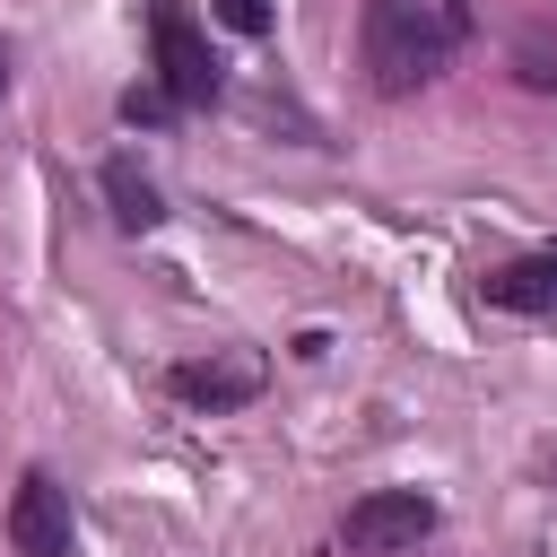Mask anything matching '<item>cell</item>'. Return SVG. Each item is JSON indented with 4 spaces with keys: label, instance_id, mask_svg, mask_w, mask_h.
<instances>
[{
    "label": "cell",
    "instance_id": "1",
    "mask_svg": "<svg viewBox=\"0 0 557 557\" xmlns=\"http://www.w3.org/2000/svg\"><path fill=\"white\" fill-rule=\"evenodd\" d=\"M366 78L383 96L435 87L470 44V0H366Z\"/></svg>",
    "mask_w": 557,
    "mask_h": 557
},
{
    "label": "cell",
    "instance_id": "5",
    "mask_svg": "<svg viewBox=\"0 0 557 557\" xmlns=\"http://www.w3.org/2000/svg\"><path fill=\"white\" fill-rule=\"evenodd\" d=\"M261 383H270V366L244 357V348H235V357H183V366L165 374V392H174L183 409H244Z\"/></svg>",
    "mask_w": 557,
    "mask_h": 557
},
{
    "label": "cell",
    "instance_id": "7",
    "mask_svg": "<svg viewBox=\"0 0 557 557\" xmlns=\"http://www.w3.org/2000/svg\"><path fill=\"white\" fill-rule=\"evenodd\" d=\"M104 200H113V226H131V235H148L157 218H165V200H157V183L131 165V157H104Z\"/></svg>",
    "mask_w": 557,
    "mask_h": 557
},
{
    "label": "cell",
    "instance_id": "2",
    "mask_svg": "<svg viewBox=\"0 0 557 557\" xmlns=\"http://www.w3.org/2000/svg\"><path fill=\"white\" fill-rule=\"evenodd\" d=\"M148 35H157V87H165V104H209L218 96V52L183 17V0H148Z\"/></svg>",
    "mask_w": 557,
    "mask_h": 557
},
{
    "label": "cell",
    "instance_id": "8",
    "mask_svg": "<svg viewBox=\"0 0 557 557\" xmlns=\"http://www.w3.org/2000/svg\"><path fill=\"white\" fill-rule=\"evenodd\" d=\"M513 78L540 87V96H557V17H540V26L513 35Z\"/></svg>",
    "mask_w": 557,
    "mask_h": 557
},
{
    "label": "cell",
    "instance_id": "3",
    "mask_svg": "<svg viewBox=\"0 0 557 557\" xmlns=\"http://www.w3.org/2000/svg\"><path fill=\"white\" fill-rule=\"evenodd\" d=\"M435 531V496H418V487H374V496H357L348 513H339V540L357 548V557H400V548H418Z\"/></svg>",
    "mask_w": 557,
    "mask_h": 557
},
{
    "label": "cell",
    "instance_id": "10",
    "mask_svg": "<svg viewBox=\"0 0 557 557\" xmlns=\"http://www.w3.org/2000/svg\"><path fill=\"white\" fill-rule=\"evenodd\" d=\"M0 96H9V52H0Z\"/></svg>",
    "mask_w": 557,
    "mask_h": 557
},
{
    "label": "cell",
    "instance_id": "6",
    "mask_svg": "<svg viewBox=\"0 0 557 557\" xmlns=\"http://www.w3.org/2000/svg\"><path fill=\"white\" fill-rule=\"evenodd\" d=\"M487 305H505V313H548V305H557V244L487 270Z\"/></svg>",
    "mask_w": 557,
    "mask_h": 557
},
{
    "label": "cell",
    "instance_id": "9",
    "mask_svg": "<svg viewBox=\"0 0 557 557\" xmlns=\"http://www.w3.org/2000/svg\"><path fill=\"white\" fill-rule=\"evenodd\" d=\"M218 26H235V35H270V0H218Z\"/></svg>",
    "mask_w": 557,
    "mask_h": 557
},
{
    "label": "cell",
    "instance_id": "4",
    "mask_svg": "<svg viewBox=\"0 0 557 557\" xmlns=\"http://www.w3.org/2000/svg\"><path fill=\"white\" fill-rule=\"evenodd\" d=\"M9 548L17 557H78V513H70V487L52 470L17 479V496H9Z\"/></svg>",
    "mask_w": 557,
    "mask_h": 557
}]
</instances>
